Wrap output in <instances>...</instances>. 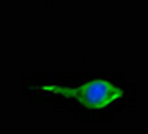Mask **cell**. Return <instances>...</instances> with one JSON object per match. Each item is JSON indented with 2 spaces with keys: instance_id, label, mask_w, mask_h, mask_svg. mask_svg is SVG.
I'll return each instance as SVG.
<instances>
[{
  "instance_id": "cell-1",
  "label": "cell",
  "mask_w": 148,
  "mask_h": 134,
  "mask_svg": "<svg viewBox=\"0 0 148 134\" xmlns=\"http://www.w3.org/2000/svg\"><path fill=\"white\" fill-rule=\"evenodd\" d=\"M36 91H45V93H54L66 98H75L80 106H84L89 111H97L111 106L112 102L120 100L123 97V89L116 84L109 82L107 79H91L77 88L68 86H57V84H43L34 88Z\"/></svg>"
}]
</instances>
